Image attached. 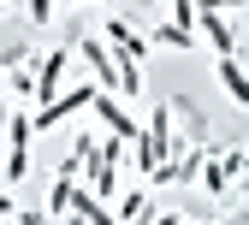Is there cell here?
Masks as SVG:
<instances>
[{
    "instance_id": "20",
    "label": "cell",
    "mask_w": 249,
    "mask_h": 225,
    "mask_svg": "<svg viewBox=\"0 0 249 225\" xmlns=\"http://www.w3.org/2000/svg\"><path fill=\"white\" fill-rule=\"evenodd\" d=\"M12 213H18V202L6 196V190H0V219H12Z\"/></svg>"
},
{
    "instance_id": "5",
    "label": "cell",
    "mask_w": 249,
    "mask_h": 225,
    "mask_svg": "<svg viewBox=\"0 0 249 225\" xmlns=\"http://www.w3.org/2000/svg\"><path fill=\"white\" fill-rule=\"evenodd\" d=\"M59 89H66V48H53L42 66H36V107H48Z\"/></svg>"
},
{
    "instance_id": "18",
    "label": "cell",
    "mask_w": 249,
    "mask_h": 225,
    "mask_svg": "<svg viewBox=\"0 0 249 225\" xmlns=\"http://www.w3.org/2000/svg\"><path fill=\"white\" fill-rule=\"evenodd\" d=\"M12 219H18V225H53V219H48V213H36V208H18Z\"/></svg>"
},
{
    "instance_id": "25",
    "label": "cell",
    "mask_w": 249,
    "mask_h": 225,
    "mask_svg": "<svg viewBox=\"0 0 249 225\" xmlns=\"http://www.w3.org/2000/svg\"><path fill=\"white\" fill-rule=\"evenodd\" d=\"M0 225H6V219H0Z\"/></svg>"
},
{
    "instance_id": "7",
    "label": "cell",
    "mask_w": 249,
    "mask_h": 225,
    "mask_svg": "<svg viewBox=\"0 0 249 225\" xmlns=\"http://www.w3.org/2000/svg\"><path fill=\"white\" fill-rule=\"evenodd\" d=\"M213 71H220V83H226V95L237 107H249V71L237 66V53H213Z\"/></svg>"
},
{
    "instance_id": "1",
    "label": "cell",
    "mask_w": 249,
    "mask_h": 225,
    "mask_svg": "<svg viewBox=\"0 0 249 225\" xmlns=\"http://www.w3.org/2000/svg\"><path fill=\"white\" fill-rule=\"evenodd\" d=\"M166 160H172V107L160 101V107L148 113L142 137H137V166H142V172H160Z\"/></svg>"
},
{
    "instance_id": "11",
    "label": "cell",
    "mask_w": 249,
    "mask_h": 225,
    "mask_svg": "<svg viewBox=\"0 0 249 225\" xmlns=\"http://www.w3.org/2000/svg\"><path fill=\"white\" fill-rule=\"evenodd\" d=\"M71 190H77V178H53V190H48V219H66L71 213Z\"/></svg>"
},
{
    "instance_id": "4",
    "label": "cell",
    "mask_w": 249,
    "mask_h": 225,
    "mask_svg": "<svg viewBox=\"0 0 249 225\" xmlns=\"http://www.w3.org/2000/svg\"><path fill=\"white\" fill-rule=\"evenodd\" d=\"M77 53L89 59V71H95L101 89H119V59H113V48H107L101 36H77Z\"/></svg>"
},
{
    "instance_id": "15",
    "label": "cell",
    "mask_w": 249,
    "mask_h": 225,
    "mask_svg": "<svg viewBox=\"0 0 249 225\" xmlns=\"http://www.w3.org/2000/svg\"><path fill=\"white\" fill-rule=\"evenodd\" d=\"M24 6H30V24H53V6H59V0H24Z\"/></svg>"
},
{
    "instance_id": "10",
    "label": "cell",
    "mask_w": 249,
    "mask_h": 225,
    "mask_svg": "<svg viewBox=\"0 0 249 225\" xmlns=\"http://www.w3.org/2000/svg\"><path fill=\"white\" fill-rule=\"evenodd\" d=\"M142 213H148V196H142V190L113 196V219H119V225H131V219H142Z\"/></svg>"
},
{
    "instance_id": "19",
    "label": "cell",
    "mask_w": 249,
    "mask_h": 225,
    "mask_svg": "<svg viewBox=\"0 0 249 225\" xmlns=\"http://www.w3.org/2000/svg\"><path fill=\"white\" fill-rule=\"evenodd\" d=\"M142 225H184V219H178V213H148Z\"/></svg>"
},
{
    "instance_id": "3",
    "label": "cell",
    "mask_w": 249,
    "mask_h": 225,
    "mask_svg": "<svg viewBox=\"0 0 249 225\" xmlns=\"http://www.w3.org/2000/svg\"><path fill=\"white\" fill-rule=\"evenodd\" d=\"M89 113H95V119H101V131H107V137H119V142H137V137H142V124H137L131 113H124V107L113 101V89H95Z\"/></svg>"
},
{
    "instance_id": "8",
    "label": "cell",
    "mask_w": 249,
    "mask_h": 225,
    "mask_svg": "<svg viewBox=\"0 0 249 225\" xmlns=\"http://www.w3.org/2000/svg\"><path fill=\"white\" fill-rule=\"evenodd\" d=\"M196 30L213 42V53H237V30L226 24V12H196Z\"/></svg>"
},
{
    "instance_id": "17",
    "label": "cell",
    "mask_w": 249,
    "mask_h": 225,
    "mask_svg": "<svg viewBox=\"0 0 249 225\" xmlns=\"http://www.w3.org/2000/svg\"><path fill=\"white\" fill-rule=\"evenodd\" d=\"M249 0H196V12H243Z\"/></svg>"
},
{
    "instance_id": "13",
    "label": "cell",
    "mask_w": 249,
    "mask_h": 225,
    "mask_svg": "<svg viewBox=\"0 0 249 225\" xmlns=\"http://www.w3.org/2000/svg\"><path fill=\"white\" fill-rule=\"evenodd\" d=\"M137 89H142V59H119V95H137Z\"/></svg>"
},
{
    "instance_id": "23",
    "label": "cell",
    "mask_w": 249,
    "mask_h": 225,
    "mask_svg": "<svg viewBox=\"0 0 249 225\" xmlns=\"http://www.w3.org/2000/svg\"><path fill=\"white\" fill-rule=\"evenodd\" d=\"M243 172H249V154H243Z\"/></svg>"
},
{
    "instance_id": "16",
    "label": "cell",
    "mask_w": 249,
    "mask_h": 225,
    "mask_svg": "<svg viewBox=\"0 0 249 225\" xmlns=\"http://www.w3.org/2000/svg\"><path fill=\"white\" fill-rule=\"evenodd\" d=\"M172 24H184V30H196V0H172Z\"/></svg>"
},
{
    "instance_id": "22",
    "label": "cell",
    "mask_w": 249,
    "mask_h": 225,
    "mask_svg": "<svg viewBox=\"0 0 249 225\" xmlns=\"http://www.w3.org/2000/svg\"><path fill=\"white\" fill-rule=\"evenodd\" d=\"M59 6H89V0H59Z\"/></svg>"
},
{
    "instance_id": "2",
    "label": "cell",
    "mask_w": 249,
    "mask_h": 225,
    "mask_svg": "<svg viewBox=\"0 0 249 225\" xmlns=\"http://www.w3.org/2000/svg\"><path fill=\"white\" fill-rule=\"evenodd\" d=\"M95 89H101V83H71V89H59V95H53L48 107H36V113H30V119H36V131H53V124H66V119L89 113Z\"/></svg>"
},
{
    "instance_id": "21",
    "label": "cell",
    "mask_w": 249,
    "mask_h": 225,
    "mask_svg": "<svg viewBox=\"0 0 249 225\" xmlns=\"http://www.w3.org/2000/svg\"><path fill=\"white\" fill-rule=\"evenodd\" d=\"M6 119H12V107H0V137H6Z\"/></svg>"
},
{
    "instance_id": "9",
    "label": "cell",
    "mask_w": 249,
    "mask_h": 225,
    "mask_svg": "<svg viewBox=\"0 0 249 225\" xmlns=\"http://www.w3.org/2000/svg\"><path fill=\"white\" fill-rule=\"evenodd\" d=\"M71 213H77L83 225H119V219H113V208L95 196V190H83V184L71 190Z\"/></svg>"
},
{
    "instance_id": "24",
    "label": "cell",
    "mask_w": 249,
    "mask_h": 225,
    "mask_svg": "<svg viewBox=\"0 0 249 225\" xmlns=\"http://www.w3.org/2000/svg\"><path fill=\"white\" fill-rule=\"evenodd\" d=\"M0 12H6V0H0Z\"/></svg>"
},
{
    "instance_id": "14",
    "label": "cell",
    "mask_w": 249,
    "mask_h": 225,
    "mask_svg": "<svg viewBox=\"0 0 249 225\" xmlns=\"http://www.w3.org/2000/svg\"><path fill=\"white\" fill-rule=\"evenodd\" d=\"M226 178H231V172L220 166V160H208V166H202V184L213 190V196H220V190H226Z\"/></svg>"
},
{
    "instance_id": "6",
    "label": "cell",
    "mask_w": 249,
    "mask_h": 225,
    "mask_svg": "<svg viewBox=\"0 0 249 225\" xmlns=\"http://www.w3.org/2000/svg\"><path fill=\"white\" fill-rule=\"evenodd\" d=\"M101 36H107V48H113L119 59H142V53H148V36H137L124 18H107V30H101Z\"/></svg>"
},
{
    "instance_id": "12",
    "label": "cell",
    "mask_w": 249,
    "mask_h": 225,
    "mask_svg": "<svg viewBox=\"0 0 249 225\" xmlns=\"http://www.w3.org/2000/svg\"><path fill=\"white\" fill-rule=\"evenodd\" d=\"M154 42H160V48H196V30H184V24H160V30H154Z\"/></svg>"
}]
</instances>
